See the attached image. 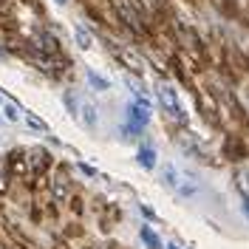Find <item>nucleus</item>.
<instances>
[{
  "instance_id": "nucleus-1",
  "label": "nucleus",
  "mask_w": 249,
  "mask_h": 249,
  "mask_svg": "<svg viewBox=\"0 0 249 249\" xmlns=\"http://www.w3.org/2000/svg\"><path fill=\"white\" fill-rule=\"evenodd\" d=\"M161 184L167 187L176 198H196L201 193V181L193 173H187L184 167H178L176 161L161 164Z\"/></svg>"
},
{
  "instance_id": "nucleus-2",
  "label": "nucleus",
  "mask_w": 249,
  "mask_h": 249,
  "mask_svg": "<svg viewBox=\"0 0 249 249\" xmlns=\"http://www.w3.org/2000/svg\"><path fill=\"white\" fill-rule=\"evenodd\" d=\"M156 99H159L161 110H164L170 119H176L178 124H187V108H184V102H181V96H178V91H176V85L159 82V85H156Z\"/></svg>"
},
{
  "instance_id": "nucleus-3",
  "label": "nucleus",
  "mask_w": 249,
  "mask_h": 249,
  "mask_svg": "<svg viewBox=\"0 0 249 249\" xmlns=\"http://www.w3.org/2000/svg\"><path fill=\"white\" fill-rule=\"evenodd\" d=\"M150 110H153L150 99H130L127 110H124V133H130V136L142 133L150 124Z\"/></svg>"
},
{
  "instance_id": "nucleus-4",
  "label": "nucleus",
  "mask_w": 249,
  "mask_h": 249,
  "mask_svg": "<svg viewBox=\"0 0 249 249\" xmlns=\"http://www.w3.org/2000/svg\"><path fill=\"white\" fill-rule=\"evenodd\" d=\"M77 119L88 130H93L96 124H99V110H96V105H93L91 99H85V96H79V108H77Z\"/></svg>"
},
{
  "instance_id": "nucleus-5",
  "label": "nucleus",
  "mask_w": 249,
  "mask_h": 249,
  "mask_svg": "<svg viewBox=\"0 0 249 249\" xmlns=\"http://www.w3.org/2000/svg\"><path fill=\"white\" fill-rule=\"evenodd\" d=\"M0 116H3L6 122L17 124V122H23V116H26V110L20 108L17 102H12L9 96H3V93H0Z\"/></svg>"
},
{
  "instance_id": "nucleus-6",
  "label": "nucleus",
  "mask_w": 249,
  "mask_h": 249,
  "mask_svg": "<svg viewBox=\"0 0 249 249\" xmlns=\"http://www.w3.org/2000/svg\"><path fill=\"white\" fill-rule=\"evenodd\" d=\"M136 164H139L142 170H156V164H159V156H156V147H153V144H142L139 150H136Z\"/></svg>"
},
{
  "instance_id": "nucleus-7",
  "label": "nucleus",
  "mask_w": 249,
  "mask_h": 249,
  "mask_svg": "<svg viewBox=\"0 0 249 249\" xmlns=\"http://www.w3.org/2000/svg\"><path fill=\"white\" fill-rule=\"evenodd\" d=\"M85 82H88V85H91V91H96V93L110 91V79L102 77L96 68H85Z\"/></svg>"
},
{
  "instance_id": "nucleus-8",
  "label": "nucleus",
  "mask_w": 249,
  "mask_h": 249,
  "mask_svg": "<svg viewBox=\"0 0 249 249\" xmlns=\"http://www.w3.org/2000/svg\"><path fill=\"white\" fill-rule=\"evenodd\" d=\"M139 238H142V244H144L147 249H164V241H161L159 232L150 230L147 224H142V227H139Z\"/></svg>"
},
{
  "instance_id": "nucleus-9",
  "label": "nucleus",
  "mask_w": 249,
  "mask_h": 249,
  "mask_svg": "<svg viewBox=\"0 0 249 249\" xmlns=\"http://www.w3.org/2000/svg\"><path fill=\"white\" fill-rule=\"evenodd\" d=\"M74 40H77V46L82 48V51H91L93 48V34L82 23H74Z\"/></svg>"
},
{
  "instance_id": "nucleus-10",
  "label": "nucleus",
  "mask_w": 249,
  "mask_h": 249,
  "mask_svg": "<svg viewBox=\"0 0 249 249\" xmlns=\"http://www.w3.org/2000/svg\"><path fill=\"white\" fill-rule=\"evenodd\" d=\"M23 122L29 124L31 130H40V133H46V130H48V124L43 122V119H37L34 113H29V110H26V116H23Z\"/></svg>"
},
{
  "instance_id": "nucleus-11",
  "label": "nucleus",
  "mask_w": 249,
  "mask_h": 249,
  "mask_svg": "<svg viewBox=\"0 0 249 249\" xmlns=\"http://www.w3.org/2000/svg\"><path fill=\"white\" fill-rule=\"evenodd\" d=\"M241 210H244V213L249 215V198H244V204H241Z\"/></svg>"
},
{
  "instance_id": "nucleus-12",
  "label": "nucleus",
  "mask_w": 249,
  "mask_h": 249,
  "mask_svg": "<svg viewBox=\"0 0 249 249\" xmlns=\"http://www.w3.org/2000/svg\"><path fill=\"white\" fill-rule=\"evenodd\" d=\"M164 249H181V247H178V244H167Z\"/></svg>"
},
{
  "instance_id": "nucleus-13",
  "label": "nucleus",
  "mask_w": 249,
  "mask_h": 249,
  "mask_svg": "<svg viewBox=\"0 0 249 249\" xmlns=\"http://www.w3.org/2000/svg\"><path fill=\"white\" fill-rule=\"evenodd\" d=\"M54 3H57V6H65V3H68V0H54Z\"/></svg>"
},
{
  "instance_id": "nucleus-14",
  "label": "nucleus",
  "mask_w": 249,
  "mask_h": 249,
  "mask_svg": "<svg viewBox=\"0 0 249 249\" xmlns=\"http://www.w3.org/2000/svg\"><path fill=\"white\" fill-rule=\"evenodd\" d=\"M3 122H6V119H3V116H0V124H3Z\"/></svg>"
}]
</instances>
